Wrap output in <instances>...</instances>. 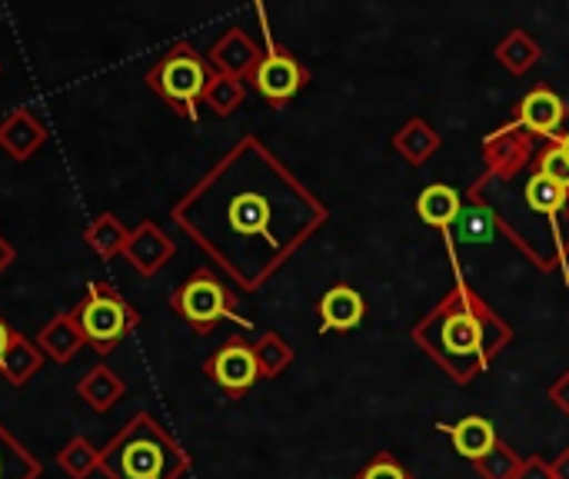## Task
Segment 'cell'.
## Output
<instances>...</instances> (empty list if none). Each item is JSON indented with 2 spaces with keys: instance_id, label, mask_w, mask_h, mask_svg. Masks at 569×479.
Here are the masks:
<instances>
[{
  "instance_id": "obj_37",
  "label": "cell",
  "mask_w": 569,
  "mask_h": 479,
  "mask_svg": "<svg viewBox=\"0 0 569 479\" xmlns=\"http://www.w3.org/2000/svg\"><path fill=\"white\" fill-rule=\"evenodd\" d=\"M10 337H13V330L7 327V320L0 317V357L7 353V347H10Z\"/></svg>"
},
{
  "instance_id": "obj_5",
  "label": "cell",
  "mask_w": 569,
  "mask_h": 479,
  "mask_svg": "<svg viewBox=\"0 0 569 479\" xmlns=\"http://www.w3.org/2000/svg\"><path fill=\"white\" fill-rule=\"evenodd\" d=\"M210 77H213V67L207 63V57L197 53L193 43L180 40V43H173V47L147 70V87H150L177 117L197 120Z\"/></svg>"
},
{
  "instance_id": "obj_36",
  "label": "cell",
  "mask_w": 569,
  "mask_h": 479,
  "mask_svg": "<svg viewBox=\"0 0 569 479\" xmlns=\"http://www.w3.org/2000/svg\"><path fill=\"white\" fill-rule=\"evenodd\" d=\"M560 243H563V253L569 257V197L563 210H560Z\"/></svg>"
},
{
  "instance_id": "obj_19",
  "label": "cell",
  "mask_w": 569,
  "mask_h": 479,
  "mask_svg": "<svg viewBox=\"0 0 569 479\" xmlns=\"http://www.w3.org/2000/svg\"><path fill=\"white\" fill-rule=\"evenodd\" d=\"M460 210H463V193L453 190V187H447V183H430V187H423L420 197H417V213H420V220H423L427 227L443 230V233H450V227L457 223Z\"/></svg>"
},
{
  "instance_id": "obj_34",
  "label": "cell",
  "mask_w": 569,
  "mask_h": 479,
  "mask_svg": "<svg viewBox=\"0 0 569 479\" xmlns=\"http://www.w3.org/2000/svg\"><path fill=\"white\" fill-rule=\"evenodd\" d=\"M13 260H17V250H13V247H10V240L0 233V277L7 273V267H10Z\"/></svg>"
},
{
  "instance_id": "obj_10",
  "label": "cell",
  "mask_w": 569,
  "mask_h": 479,
  "mask_svg": "<svg viewBox=\"0 0 569 479\" xmlns=\"http://www.w3.org/2000/svg\"><path fill=\"white\" fill-rule=\"evenodd\" d=\"M483 163H487V177H513L520 170H527L537 157V140L517 123H503L493 133L483 137L480 143Z\"/></svg>"
},
{
  "instance_id": "obj_35",
  "label": "cell",
  "mask_w": 569,
  "mask_h": 479,
  "mask_svg": "<svg viewBox=\"0 0 569 479\" xmlns=\"http://www.w3.org/2000/svg\"><path fill=\"white\" fill-rule=\"evenodd\" d=\"M550 467H553V479H569V447L550 460Z\"/></svg>"
},
{
  "instance_id": "obj_23",
  "label": "cell",
  "mask_w": 569,
  "mask_h": 479,
  "mask_svg": "<svg viewBox=\"0 0 569 479\" xmlns=\"http://www.w3.org/2000/svg\"><path fill=\"white\" fill-rule=\"evenodd\" d=\"M127 240H130V230L120 223L117 213H97V217L83 227V243H87L100 260L123 257Z\"/></svg>"
},
{
  "instance_id": "obj_38",
  "label": "cell",
  "mask_w": 569,
  "mask_h": 479,
  "mask_svg": "<svg viewBox=\"0 0 569 479\" xmlns=\"http://www.w3.org/2000/svg\"><path fill=\"white\" fill-rule=\"evenodd\" d=\"M553 140H557V143H560V147H563V150L569 153V130L567 133H560V137H553Z\"/></svg>"
},
{
  "instance_id": "obj_24",
  "label": "cell",
  "mask_w": 569,
  "mask_h": 479,
  "mask_svg": "<svg viewBox=\"0 0 569 479\" xmlns=\"http://www.w3.org/2000/svg\"><path fill=\"white\" fill-rule=\"evenodd\" d=\"M497 230V220L490 213V207H483L473 193H463V210L457 217V243H490Z\"/></svg>"
},
{
  "instance_id": "obj_18",
  "label": "cell",
  "mask_w": 569,
  "mask_h": 479,
  "mask_svg": "<svg viewBox=\"0 0 569 479\" xmlns=\"http://www.w3.org/2000/svg\"><path fill=\"white\" fill-rule=\"evenodd\" d=\"M440 147H443V137H440L423 117H410V120L393 133V150H397V157H403L410 167H423L427 160L437 157Z\"/></svg>"
},
{
  "instance_id": "obj_2",
  "label": "cell",
  "mask_w": 569,
  "mask_h": 479,
  "mask_svg": "<svg viewBox=\"0 0 569 479\" xmlns=\"http://www.w3.org/2000/svg\"><path fill=\"white\" fill-rule=\"evenodd\" d=\"M410 337L453 383L470 387L513 343V327L457 273V283L413 323Z\"/></svg>"
},
{
  "instance_id": "obj_17",
  "label": "cell",
  "mask_w": 569,
  "mask_h": 479,
  "mask_svg": "<svg viewBox=\"0 0 569 479\" xmlns=\"http://www.w3.org/2000/svg\"><path fill=\"white\" fill-rule=\"evenodd\" d=\"M440 430L453 440V450L470 463H477L480 457H487L500 443L497 427L483 417H463L460 423H443Z\"/></svg>"
},
{
  "instance_id": "obj_21",
  "label": "cell",
  "mask_w": 569,
  "mask_h": 479,
  "mask_svg": "<svg viewBox=\"0 0 569 479\" xmlns=\"http://www.w3.org/2000/svg\"><path fill=\"white\" fill-rule=\"evenodd\" d=\"M127 393V383L117 377V370L110 367H93L83 373V380L77 383V397L93 410V413H107L113 410Z\"/></svg>"
},
{
  "instance_id": "obj_4",
  "label": "cell",
  "mask_w": 569,
  "mask_h": 479,
  "mask_svg": "<svg viewBox=\"0 0 569 479\" xmlns=\"http://www.w3.org/2000/svg\"><path fill=\"white\" fill-rule=\"evenodd\" d=\"M190 467V453L147 410L133 413L100 450L107 479H183Z\"/></svg>"
},
{
  "instance_id": "obj_7",
  "label": "cell",
  "mask_w": 569,
  "mask_h": 479,
  "mask_svg": "<svg viewBox=\"0 0 569 479\" xmlns=\"http://www.w3.org/2000/svg\"><path fill=\"white\" fill-rule=\"evenodd\" d=\"M170 310L200 337L213 333L223 320H233L240 327H250V320H243L237 313V300L227 290V283L210 270V267H197L173 293H170Z\"/></svg>"
},
{
  "instance_id": "obj_13",
  "label": "cell",
  "mask_w": 569,
  "mask_h": 479,
  "mask_svg": "<svg viewBox=\"0 0 569 479\" xmlns=\"http://www.w3.org/2000/svg\"><path fill=\"white\" fill-rule=\"evenodd\" d=\"M177 257V243L163 233L160 223L143 220L130 230V240L123 247V260L140 273V277H157L170 260Z\"/></svg>"
},
{
  "instance_id": "obj_14",
  "label": "cell",
  "mask_w": 569,
  "mask_h": 479,
  "mask_svg": "<svg viewBox=\"0 0 569 479\" xmlns=\"http://www.w3.org/2000/svg\"><path fill=\"white\" fill-rule=\"evenodd\" d=\"M47 143V127L37 120L33 110L27 107H17L10 110L3 120H0V150L17 160V163H27L33 160V153Z\"/></svg>"
},
{
  "instance_id": "obj_32",
  "label": "cell",
  "mask_w": 569,
  "mask_h": 479,
  "mask_svg": "<svg viewBox=\"0 0 569 479\" xmlns=\"http://www.w3.org/2000/svg\"><path fill=\"white\" fill-rule=\"evenodd\" d=\"M517 479H553V467L543 457H523Z\"/></svg>"
},
{
  "instance_id": "obj_12",
  "label": "cell",
  "mask_w": 569,
  "mask_h": 479,
  "mask_svg": "<svg viewBox=\"0 0 569 479\" xmlns=\"http://www.w3.org/2000/svg\"><path fill=\"white\" fill-rule=\"evenodd\" d=\"M513 120H517L533 140H543V143H547V140L560 137V127L567 123V103H563V97H560L553 87L540 83V87H533V90L517 103Z\"/></svg>"
},
{
  "instance_id": "obj_31",
  "label": "cell",
  "mask_w": 569,
  "mask_h": 479,
  "mask_svg": "<svg viewBox=\"0 0 569 479\" xmlns=\"http://www.w3.org/2000/svg\"><path fill=\"white\" fill-rule=\"evenodd\" d=\"M353 479H417V477H413V473H410V470H407L393 453H387V450H383V453H377V457H373V460H370V463H367V467H363V470H360Z\"/></svg>"
},
{
  "instance_id": "obj_8",
  "label": "cell",
  "mask_w": 569,
  "mask_h": 479,
  "mask_svg": "<svg viewBox=\"0 0 569 479\" xmlns=\"http://www.w3.org/2000/svg\"><path fill=\"white\" fill-rule=\"evenodd\" d=\"M253 90L273 103V107H283L290 103L307 83H310V70L280 43H273V37L267 33V47H263V60L257 63L253 77H250Z\"/></svg>"
},
{
  "instance_id": "obj_30",
  "label": "cell",
  "mask_w": 569,
  "mask_h": 479,
  "mask_svg": "<svg viewBox=\"0 0 569 479\" xmlns=\"http://www.w3.org/2000/svg\"><path fill=\"white\" fill-rule=\"evenodd\" d=\"M533 163H537V170L543 177H550L553 183H560L563 190H569V153L557 140H547L543 147H537Z\"/></svg>"
},
{
  "instance_id": "obj_27",
  "label": "cell",
  "mask_w": 569,
  "mask_h": 479,
  "mask_svg": "<svg viewBox=\"0 0 569 479\" xmlns=\"http://www.w3.org/2000/svg\"><path fill=\"white\" fill-rule=\"evenodd\" d=\"M57 467L70 479H90L93 473H100V450L87 437H73L57 453Z\"/></svg>"
},
{
  "instance_id": "obj_29",
  "label": "cell",
  "mask_w": 569,
  "mask_h": 479,
  "mask_svg": "<svg viewBox=\"0 0 569 479\" xmlns=\"http://www.w3.org/2000/svg\"><path fill=\"white\" fill-rule=\"evenodd\" d=\"M520 463H523V457H520L513 447H507V443L500 440L487 457H480V460L473 463V473L480 479H517Z\"/></svg>"
},
{
  "instance_id": "obj_20",
  "label": "cell",
  "mask_w": 569,
  "mask_h": 479,
  "mask_svg": "<svg viewBox=\"0 0 569 479\" xmlns=\"http://www.w3.org/2000/svg\"><path fill=\"white\" fill-rule=\"evenodd\" d=\"M43 360H47V357L40 353L37 340H30V337H23L20 330H13L7 353L0 357V377H3L7 383H13V387H27V383L40 373Z\"/></svg>"
},
{
  "instance_id": "obj_3",
  "label": "cell",
  "mask_w": 569,
  "mask_h": 479,
  "mask_svg": "<svg viewBox=\"0 0 569 479\" xmlns=\"http://www.w3.org/2000/svg\"><path fill=\"white\" fill-rule=\"evenodd\" d=\"M473 193L483 207H490L497 227L507 233L513 247L540 270V273H557L567 270L569 257L560 243V210L567 203L569 190L553 183L530 163L527 170L513 177H480L467 190Z\"/></svg>"
},
{
  "instance_id": "obj_15",
  "label": "cell",
  "mask_w": 569,
  "mask_h": 479,
  "mask_svg": "<svg viewBox=\"0 0 569 479\" xmlns=\"http://www.w3.org/2000/svg\"><path fill=\"white\" fill-rule=\"evenodd\" d=\"M320 333H347L357 330L367 317V300L357 287L337 283L320 297Z\"/></svg>"
},
{
  "instance_id": "obj_26",
  "label": "cell",
  "mask_w": 569,
  "mask_h": 479,
  "mask_svg": "<svg viewBox=\"0 0 569 479\" xmlns=\"http://www.w3.org/2000/svg\"><path fill=\"white\" fill-rule=\"evenodd\" d=\"M253 357H257L260 380H277L280 373L290 370V363H293V347H290L277 330H267V333H260V340L253 343Z\"/></svg>"
},
{
  "instance_id": "obj_6",
  "label": "cell",
  "mask_w": 569,
  "mask_h": 479,
  "mask_svg": "<svg viewBox=\"0 0 569 479\" xmlns=\"http://www.w3.org/2000/svg\"><path fill=\"white\" fill-rule=\"evenodd\" d=\"M70 317L77 320L87 347H93L100 357L113 353L130 337V330L140 323L137 307L123 293H117L110 283H100V280L87 283V293L70 310Z\"/></svg>"
},
{
  "instance_id": "obj_22",
  "label": "cell",
  "mask_w": 569,
  "mask_h": 479,
  "mask_svg": "<svg viewBox=\"0 0 569 479\" xmlns=\"http://www.w3.org/2000/svg\"><path fill=\"white\" fill-rule=\"evenodd\" d=\"M540 57H543L540 40H537L530 30H523V27L510 30V33L497 43V60H500V67H507V70L517 73V77H527V73L540 63Z\"/></svg>"
},
{
  "instance_id": "obj_28",
  "label": "cell",
  "mask_w": 569,
  "mask_h": 479,
  "mask_svg": "<svg viewBox=\"0 0 569 479\" xmlns=\"http://www.w3.org/2000/svg\"><path fill=\"white\" fill-rule=\"evenodd\" d=\"M243 100H247V83L223 77V73H213L200 107H210V113H217V117H230L233 110L243 107Z\"/></svg>"
},
{
  "instance_id": "obj_9",
  "label": "cell",
  "mask_w": 569,
  "mask_h": 479,
  "mask_svg": "<svg viewBox=\"0 0 569 479\" xmlns=\"http://www.w3.org/2000/svg\"><path fill=\"white\" fill-rule=\"evenodd\" d=\"M203 373L230 397V400H243L257 380H260V370H257V357H253V343L243 340V337H230L220 350H213L203 363Z\"/></svg>"
},
{
  "instance_id": "obj_11",
  "label": "cell",
  "mask_w": 569,
  "mask_h": 479,
  "mask_svg": "<svg viewBox=\"0 0 569 479\" xmlns=\"http://www.w3.org/2000/svg\"><path fill=\"white\" fill-rule=\"evenodd\" d=\"M263 60V47L243 30V27H227L213 47L207 50V63L213 67V73L233 77V80H250L257 63Z\"/></svg>"
},
{
  "instance_id": "obj_33",
  "label": "cell",
  "mask_w": 569,
  "mask_h": 479,
  "mask_svg": "<svg viewBox=\"0 0 569 479\" xmlns=\"http://www.w3.org/2000/svg\"><path fill=\"white\" fill-rule=\"evenodd\" d=\"M547 397H550V403H553L563 417H569V370H563V373L550 383Z\"/></svg>"
},
{
  "instance_id": "obj_25",
  "label": "cell",
  "mask_w": 569,
  "mask_h": 479,
  "mask_svg": "<svg viewBox=\"0 0 569 479\" xmlns=\"http://www.w3.org/2000/svg\"><path fill=\"white\" fill-rule=\"evenodd\" d=\"M40 460L0 423V479H40Z\"/></svg>"
},
{
  "instance_id": "obj_1",
  "label": "cell",
  "mask_w": 569,
  "mask_h": 479,
  "mask_svg": "<svg viewBox=\"0 0 569 479\" xmlns=\"http://www.w3.org/2000/svg\"><path fill=\"white\" fill-rule=\"evenodd\" d=\"M170 220L243 293H257L327 227L330 210L260 137H240L173 203Z\"/></svg>"
},
{
  "instance_id": "obj_16",
  "label": "cell",
  "mask_w": 569,
  "mask_h": 479,
  "mask_svg": "<svg viewBox=\"0 0 569 479\" xmlns=\"http://www.w3.org/2000/svg\"><path fill=\"white\" fill-rule=\"evenodd\" d=\"M33 340H37L40 353L50 357L53 363H70V360L87 347V340H83L77 320L70 317V310H67V313H57L53 320H47V323L37 330Z\"/></svg>"
}]
</instances>
